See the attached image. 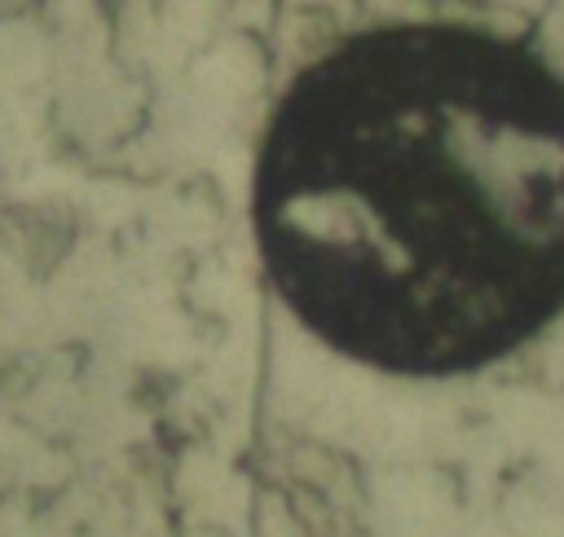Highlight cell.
Returning <instances> with one entry per match:
<instances>
[{"mask_svg": "<svg viewBox=\"0 0 564 537\" xmlns=\"http://www.w3.org/2000/svg\"><path fill=\"white\" fill-rule=\"evenodd\" d=\"M251 224L282 304L388 374H467L564 308V75L463 22L370 26L282 92Z\"/></svg>", "mask_w": 564, "mask_h": 537, "instance_id": "cell-1", "label": "cell"}]
</instances>
